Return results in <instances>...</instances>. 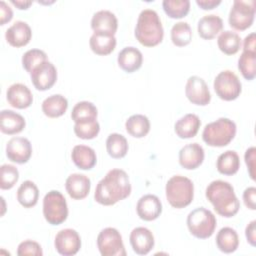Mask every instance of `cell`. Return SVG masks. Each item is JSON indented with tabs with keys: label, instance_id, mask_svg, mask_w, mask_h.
Segmentation results:
<instances>
[{
	"label": "cell",
	"instance_id": "obj_15",
	"mask_svg": "<svg viewBox=\"0 0 256 256\" xmlns=\"http://www.w3.org/2000/svg\"><path fill=\"white\" fill-rule=\"evenodd\" d=\"M129 241L133 251L138 255L148 254L154 247V235L146 227L134 228L129 236Z\"/></svg>",
	"mask_w": 256,
	"mask_h": 256
},
{
	"label": "cell",
	"instance_id": "obj_8",
	"mask_svg": "<svg viewBox=\"0 0 256 256\" xmlns=\"http://www.w3.org/2000/svg\"><path fill=\"white\" fill-rule=\"evenodd\" d=\"M255 1L235 0L229 12V25L238 31H244L251 27L255 17Z\"/></svg>",
	"mask_w": 256,
	"mask_h": 256
},
{
	"label": "cell",
	"instance_id": "obj_39",
	"mask_svg": "<svg viewBox=\"0 0 256 256\" xmlns=\"http://www.w3.org/2000/svg\"><path fill=\"white\" fill-rule=\"evenodd\" d=\"M100 131V125L96 119L77 122L74 125V133L78 138L90 140L95 138Z\"/></svg>",
	"mask_w": 256,
	"mask_h": 256
},
{
	"label": "cell",
	"instance_id": "obj_33",
	"mask_svg": "<svg viewBox=\"0 0 256 256\" xmlns=\"http://www.w3.org/2000/svg\"><path fill=\"white\" fill-rule=\"evenodd\" d=\"M217 44L220 51L224 54L234 55L241 48V38L236 32L225 30L218 36Z\"/></svg>",
	"mask_w": 256,
	"mask_h": 256
},
{
	"label": "cell",
	"instance_id": "obj_44",
	"mask_svg": "<svg viewBox=\"0 0 256 256\" xmlns=\"http://www.w3.org/2000/svg\"><path fill=\"white\" fill-rule=\"evenodd\" d=\"M243 202L250 210L256 209V188L254 186L247 187L243 192Z\"/></svg>",
	"mask_w": 256,
	"mask_h": 256
},
{
	"label": "cell",
	"instance_id": "obj_6",
	"mask_svg": "<svg viewBox=\"0 0 256 256\" xmlns=\"http://www.w3.org/2000/svg\"><path fill=\"white\" fill-rule=\"evenodd\" d=\"M186 222L189 232L198 239L211 237L217 225L214 214L204 207H198L192 210L188 214Z\"/></svg>",
	"mask_w": 256,
	"mask_h": 256
},
{
	"label": "cell",
	"instance_id": "obj_26",
	"mask_svg": "<svg viewBox=\"0 0 256 256\" xmlns=\"http://www.w3.org/2000/svg\"><path fill=\"white\" fill-rule=\"evenodd\" d=\"M73 163L82 170L92 169L97 162V156L93 148L86 145H76L71 152Z\"/></svg>",
	"mask_w": 256,
	"mask_h": 256
},
{
	"label": "cell",
	"instance_id": "obj_20",
	"mask_svg": "<svg viewBox=\"0 0 256 256\" xmlns=\"http://www.w3.org/2000/svg\"><path fill=\"white\" fill-rule=\"evenodd\" d=\"M8 103L17 109L28 108L33 102V95L30 89L22 83L10 85L6 92Z\"/></svg>",
	"mask_w": 256,
	"mask_h": 256
},
{
	"label": "cell",
	"instance_id": "obj_12",
	"mask_svg": "<svg viewBox=\"0 0 256 256\" xmlns=\"http://www.w3.org/2000/svg\"><path fill=\"white\" fill-rule=\"evenodd\" d=\"M187 99L195 105L206 106L210 103L211 94L205 80L199 76H190L185 85Z\"/></svg>",
	"mask_w": 256,
	"mask_h": 256
},
{
	"label": "cell",
	"instance_id": "obj_17",
	"mask_svg": "<svg viewBox=\"0 0 256 256\" xmlns=\"http://www.w3.org/2000/svg\"><path fill=\"white\" fill-rule=\"evenodd\" d=\"M136 211L142 220L153 221L162 213V203L156 195L146 194L138 200Z\"/></svg>",
	"mask_w": 256,
	"mask_h": 256
},
{
	"label": "cell",
	"instance_id": "obj_16",
	"mask_svg": "<svg viewBox=\"0 0 256 256\" xmlns=\"http://www.w3.org/2000/svg\"><path fill=\"white\" fill-rule=\"evenodd\" d=\"M204 157L203 147L198 143H190L180 149L179 164L187 170H194L203 163Z\"/></svg>",
	"mask_w": 256,
	"mask_h": 256
},
{
	"label": "cell",
	"instance_id": "obj_25",
	"mask_svg": "<svg viewBox=\"0 0 256 256\" xmlns=\"http://www.w3.org/2000/svg\"><path fill=\"white\" fill-rule=\"evenodd\" d=\"M223 29V20L215 14L205 15L198 21L197 31L201 38L211 40L216 37Z\"/></svg>",
	"mask_w": 256,
	"mask_h": 256
},
{
	"label": "cell",
	"instance_id": "obj_42",
	"mask_svg": "<svg viewBox=\"0 0 256 256\" xmlns=\"http://www.w3.org/2000/svg\"><path fill=\"white\" fill-rule=\"evenodd\" d=\"M17 255H19V256H25V255L42 256L43 251H42L41 245L38 242L33 241V240H25L18 245Z\"/></svg>",
	"mask_w": 256,
	"mask_h": 256
},
{
	"label": "cell",
	"instance_id": "obj_1",
	"mask_svg": "<svg viewBox=\"0 0 256 256\" xmlns=\"http://www.w3.org/2000/svg\"><path fill=\"white\" fill-rule=\"evenodd\" d=\"M131 184L128 174L118 168L111 169L98 182L94 199L104 206H111L124 200L131 194Z\"/></svg>",
	"mask_w": 256,
	"mask_h": 256
},
{
	"label": "cell",
	"instance_id": "obj_36",
	"mask_svg": "<svg viewBox=\"0 0 256 256\" xmlns=\"http://www.w3.org/2000/svg\"><path fill=\"white\" fill-rule=\"evenodd\" d=\"M171 40L177 47H184L192 40V30L187 22H177L171 28Z\"/></svg>",
	"mask_w": 256,
	"mask_h": 256
},
{
	"label": "cell",
	"instance_id": "obj_46",
	"mask_svg": "<svg viewBox=\"0 0 256 256\" xmlns=\"http://www.w3.org/2000/svg\"><path fill=\"white\" fill-rule=\"evenodd\" d=\"M256 220H252L251 222L248 223V225L246 226L245 229V236L247 239V242L251 245V246H255L256 245Z\"/></svg>",
	"mask_w": 256,
	"mask_h": 256
},
{
	"label": "cell",
	"instance_id": "obj_45",
	"mask_svg": "<svg viewBox=\"0 0 256 256\" xmlns=\"http://www.w3.org/2000/svg\"><path fill=\"white\" fill-rule=\"evenodd\" d=\"M13 17V12L10 6L5 1H0V24L4 25Z\"/></svg>",
	"mask_w": 256,
	"mask_h": 256
},
{
	"label": "cell",
	"instance_id": "obj_30",
	"mask_svg": "<svg viewBox=\"0 0 256 256\" xmlns=\"http://www.w3.org/2000/svg\"><path fill=\"white\" fill-rule=\"evenodd\" d=\"M216 168L219 173L227 176L234 175L240 168V158L237 152L227 150L220 154L216 161Z\"/></svg>",
	"mask_w": 256,
	"mask_h": 256
},
{
	"label": "cell",
	"instance_id": "obj_35",
	"mask_svg": "<svg viewBox=\"0 0 256 256\" xmlns=\"http://www.w3.org/2000/svg\"><path fill=\"white\" fill-rule=\"evenodd\" d=\"M97 115L98 110L96 106L89 101L78 102L77 104H75L71 112V118L75 123L96 119Z\"/></svg>",
	"mask_w": 256,
	"mask_h": 256
},
{
	"label": "cell",
	"instance_id": "obj_22",
	"mask_svg": "<svg viewBox=\"0 0 256 256\" xmlns=\"http://www.w3.org/2000/svg\"><path fill=\"white\" fill-rule=\"evenodd\" d=\"M117 62L123 71L127 73H133L142 66L143 55L141 51L136 47L128 46L123 48L118 53Z\"/></svg>",
	"mask_w": 256,
	"mask_h": 256
},
{
	"label": "cell",
	"instance_id": "obj_9",
	"mask_svg": "<svg viewBox=\"0 0 256 256\" xmlns=\"http://www.w3.org/2000/svg\"><path fill=\"white\" fill-rule=\"evenodd\" d=\"M213 87L217 96L225 101L237 99L242 91V84L238 76L231 70L221 71L215 77Z\"/></svg>",
	"mask_w": 256,
	"mask_h": 256
},
{
	"label": "cell",
	"instance_id": "obj_34",
	"mask_svg": "<svg viewBox=\"0 0 256 256\" xmlns=\"http://www.w3.org/2000/svg\"><path fill=\"white\" fill-rule=\"evenodd\" d=\"M106 149L110 157L114 159L123 158L129 149L127 139L119 133H111L106 140Z\"/></svg>",
	"mask_w": 256,
	"mask_h": 256
},
{
	"label": "cell",
	"instance_id": "obj_3",
	"mask_svg": "<svg viewBox=\"0 0 256 256\" xmlns=\"http://www.w3.org/2000/svg\"><path fill=\"white\" fill-rule=\"evenodd\" d=\"M135 37L146 47H154L162 42L164 29L155 10L144 9L140 12L135 27Z\"/></svg>",
	"mask_w": 256,
	"mask_h": 256
},
{
	"label": "cell",
	"instance_id": "obj_41",
	"mask_svg": "<svg viewBox=\"0 0 256 256\" xmlns=\"http://www.w3.org/2000/svg\"><path fill=\"white\" fill-rule=\"evenodd\" d=\"M19 179L18 169L11 164H3L0 167V188L2 190L11 189Z\"/></svg>",
	"mask_w": 256,
	"mask_h": 256
},
{
	"label": "cell",
	"instance_id": "obj_43",
	"mask_svg": "<svg viewBox=\"0 0 256 256\" xmlns=\"http://www.w3.org/2000/svg\"><path fill=\"white\" fill-rule=\"evenodd\" d=\"M255 155H256V148L253 146L248 148L244 155L249 176L253 181H255Z\"/></svg>",
	"mask_w": 256,
	"mask_h": 256
},
{
	"label": "cell",
	"instance_id": "obj_10",
	"mask_svg": "<svg viewBox=\"0 0 256 256\" xmlns=\"http://www.w3.org/2000/svg\"><path fill=\"white\" fill-rule=\"evenodd\" d=\"M97 247L102 256H125L126 250L120 232L113 227L101 230L97 236Z\"/></svg>",
	"mask_w": 256,
	"mask_h": 256
},
{
	"label": "cell",
	"instance_id": "obj_19",
	"mask_svg": "<svg viewBox=\"0 0 256 256\" xmlns=\"http://www.w3.org/2000/svg\"><path fill=\"white\" fill-rule=\"evenodd\" d=\"M65 188L72 199L81 200L88 196L91 188V181L84 174L73 173L67 177Z\"/></svg>",
	"mask_w": 256,
	"mask_h": 256
},
{
	"label": "cell",
	"instance_id": "obj_31",
	"mask_svg": "<svg viewBox=\"0 0 256 256\" xmlns=\"http://www.w3.org/2000/svg\"><path fill=\"white\" fill-rule=\"evenodd\" d=\"M39 199V190L37 185L30 180L24 181L17 190V200L25 208L35 206Z\"/></svg>",
	"mask_w": 256,
	"mask_h": 256
},
{
	"label": "cell",
	"instance_id": "obj_38",
	"mask_svg": "<svg viewBox=\"0 0 256 256\" xmlns=\"http://www.w3.org/2000/svg\"><path fill=\"white\" fill-rule=\"evenodd\" d=\"M238 69L246 80H253L256 76V52L243 51L238 59Z\"/></svg>",
	"mask_w": 256,
	"mask_h": 256
},
{
	"label": "cell",
	"instance_id": "obj_48",
	"mask_svg": "<svg viewBox=\"0 0 256 256\" xmlns=\"http://www.w3.org/2000/svg\"><path fill=\"white\" fill-rule=\"evenodd\" d=\"M196 4L203 10H211L221 4V0H196Z\"/></svg>",
	"mask_w": 256,
	"mask_h": 256
},
{
	"label": "cell",
	"instance_id": "obj_47",
	"mask_svg": "<svg viewBox=\"0 0 256 256\" xmlns=\"http://www.w3.org/2000/svg\"><path fill=\"white\" fill-rule=\"evenodd\" d=\"M255 41H256V37H255V33L252 32L250 34H248L243 42V51H248V52H256L255 51Z\"/></svg>",
	"mask_w": 256,
	"mask_h": 256
},
{
	"label": "cell",
	"instance_id": "obj_18",
	"mask_svg": "<svg viewBox=\"0 0 256 256\" xmlns=\"http://www.w3.org/2000/svg\"><path fill=\"white\" fill-rule=\"evenodd\" d=\"M32 37L30 26L24 21H15L5 32L6 41L13 47L26 46Z\"/></svg>",
	"mask_w": 256,
	"mask_h": 256
},
{
	"label": "cell",
	"instance_id": "obj_23",
	"mask_svg": "<svg viewBox=\"0 0 256 256\" xmlns=\"http://www.w3.org/2000/svg\"><path fill=\"white\" fill-rule=\"evenodd\" d=\"M26 122L22 115L13 110H2L0 112V130L4 134L14 135L25 128Z\"/></svg>",
	"mask_w": 256,
	"mask_h": 256
},
{
	"label": "cell",
	"instance_id": "obj_27",
	"mask_svg": "<svg viewBox=\"0 0 256 256\" xmlns=\"http://www.w3.org/2000/svg\"><path fill=\"white\" fill-rule=\"evenodd\" d=\"M117 41L114 35L94 32L89 40L91 50L100 56H105L114 51Z\"/></svg>",
	"mask_w": 256,
	"mask_h": 256
},
{
	"label": "cell",
	"instance_id": "obj_32",
	"mask_svg": "<svg viewBox=\"0 0 256 256\" xmlns=\"http://www.w3.org/2000/svg\"><path fill=\"white\" fill-rule=\"evenodd\" d=\"M125 128L131 136L135 138H143L150 131V121L145 115L134 114L126 120Z\"/></svg>",
	"mask_w": 256,
	"mask_h": 256
},
{
	"label": "cell",
	"instance_id": "obj_2",
	"mask_svg": "<svg viewBox=\"0 0 256 256\" xmlns=\"http://www.w3.org/2000/svg\"><path fill=\"white\" fill-rule=\"evenodd\" d=\"M205 196L213 205L215 211L226 218L235 216L240 208V202L233 186L224 180H214L206 187Z\"/></svg>",
	"mask_w": 256,
	"mask_h": 256
},
{
	"label": "cell",
	"instance_id": "obj_13",
	"mask_svg": "<svg viewBox=\"0 0 256 256\" xmlns=\"http://www.w3.org/2000/svg\"><path fill=\"white\" fill-rule=\"evenodd\" d=\"M31 81L34 87L39 91L50 89L57 80V70L50 61H45L38 65L31 73Z\"/></svg>",
	"mask_w": 256,
	"mask_h": 256
},
{
	"label": "cell",
	"instance_id": "obj_21",
	"mask_svg": "<svg viewBox=\"0 0 256 256\" xmlns=\"http://www.w3.org/2000/svg\"><path fill=\"white\" fill-rule=\"evenodd\" d=\"M91 28L94 32L114 35L118 29L117 17L109 10L97 11L92 16Z\"/></svg>",
	"mask_w": 256,
	"mask_h": 256
},
{
	"label": "cell",
	"instance_id": "obj_7",
	"mask_svg": "<svg viewBox=\"0 0 256 256\" xmlns=\"http://www.w3.org/2000/svg\"><path fill=\"white\" fill-rule=\"evenodd\" d=\"M43 216L51 225H60L68 217V206L64 195L57 191H49L43 198Z\"/></svg>",
	"mask_w": 256,
	"mask_h": 256
},
{
	"label": "cell",
	"instance_id": "obj_5",
	"mask_svg": "<svg viewBox=\"0 0 256 256\" xmlns=\"http://www.w3.org/2000/svg\"><path fill=\"white\" fill-rule=\"evenodd\" d=\"M165 194L172 207L177 209L184 208L193 200L194 184L185 176H172L166 183Z\"/></svg>",
	"mask_w": 256,
	"mask_h": 256
},
{
	"label": "cell",
	"instance_id": "obj_4",
	"mask_svg": "<svg viewBox=\"0 0 256 256\" xmlns=\"http://www.w3.org/2000/svg\"><path fill=\"white\" fill-rule=\"evenodd\" d=\"M236 124L229 118L221 117L208 123L202 132L203 141L212 147L227 146L236 135Z\"/></svg>",
	"mask_w": 256,
	"mask_h": 256
},
{
	"label": "cell",
	"instance_id": "obj_24",
	"mask_svg": "<svg viewBox=\"0 0 256 256\" xmlns=\"http://www.w3.org/2000/svg\"><path fill=\"white\" fill-rule=\"evenodd\" d=\"M200 126V118L196 114L188 113L176 121L174 131L179 138L189 139L196 136Z\"/></svg>",
	"mask_w": 256,
	"mask_h": 256
},
{
	"label": "cell",
	"instance_id": "obj_40",
	"mask_svg": "<svg viewBox=\"0 0 256 256\" xmlns=\"http://www.w3.org/2000/svg\"><path fill=\"white\" fill-rule=\"evenodd\" d=\"M45 61H48L47 54L40 49H30L22 56V66L28 73H31L38 65Z\"/></svg>",
	"mask_w": 256,
	"mask_h": 256
},
{
	"label": "cell",
	"instance_id": "obj_14",
	"mask_svg": "<svg viewBox=\"0 0 256 256\" xmlns=\"http://www.w3.org/2000/svg\"><path fill=\"white\" fill-rule=\"evenodd\" d=\"M32 155V145L25 137H13L6 144V156L12 162L24 164Z\"/></svg>",
	"mask_w": 256,
	"mask_h": 256
},
{
	"label": "cell",
	"instance_id": "obj_29",
	"mask_svg": "<svg viewBox=\"0 0 256 256\" xmlns=\"http://www.w3.org/2000/svg\"><path fill=\"white\" fill-rule=\"evenodd\" d=\"M216 245L223 253L235 252L239 246V237L235 229L223 227L216 235Z\"/></svg>",
	"mask_w": 256,
	"mask_h": 256
},
{
	"label": "cell",
	"instance_id": "obj_37",
	"mask_svg": "<svg viewBox=\"0 0 256 256\" xmlns=\"http://www.w3.org/2000/svg\"><path fill=\"white\" fill-rule=\"evenodd\" d=\"M162 7L166 15L173 19L185 17L190 10L189 0H164Z\"/></svg>",
	"mask_w": 256,
	"mask_h": 256
},
{
	"label": "cell",
	"instance_id": "obj_28",
	"mask_svg": "<svg viewBox=\"0 0 256 256\" xmlns=\"http://www.w3.org/2000/svg\"><path fill=\"white\" fill-rule=\"evenodd\" d=\"M41 108L47 117L57 118L66 112L68 108V101L61 94H53L44 99Z\"/></svg>",
	"mask_w": 256,
	"mask_h": 256
},
{
	"label": "cell",
	"instance_id": "obj_49",
	"mask_svg": "<svg viewBox=\"0 0 256 256\" xmlns=\"http://www.w3.org/2000/svg\"><path fill=\"white\" fill-rule=\"evenodd\" d=\"M14 6H16L20 10H26L32 5V1H26V0H11L10 1Z\"/></svg>",
	"mask_w": 256,
	"mask_h": 256
},
{
	"label": "cell",
	"instance_id": "obj_11",
	"mask_svg": "<svg viewBox=\"0 0 256 256\" xmlns=\"http://www.w3.org/2000/svg\"><path fill=\"white\" fill-rule=\"evenodd\" d=\"M56 251L63 256H73L81 248V238L78 232L71 228L60 230L54 240Z\"/></svg>",
	"mask_w": 256,
	"mask_h": 256
}]
</instances>
